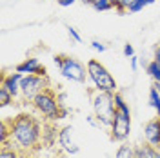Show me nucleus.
<instances>
[{
  "label": "nucleus",
  "mask_w": 160,
  "mask_h": 158,
  "mask_svg": "<svg viewBox=\"0 0 160 158\" xmlns=\"http://www.w3.org/2000/svg\"><path fill=\"white\" fill-rule=\"evenodd\" d=\"M42 122L29 113H20L15 118H9V140L8 144L13 146L20 153V156L33 155L40 149L42 142Z\"/></svg>",
  "instance_id": "f257e3e1"
},
{
  "label": "nucleus",
  "mask_w": 160,
  "mask_h": 158,
  "mask_svg": "<svg viewBox=\"0 0 160 158\" xmlns=\"http://www.w3.org/2000/svg\"><path fill=\"white\" fill-rule=\"evenodd\" d=\"M88 95L91 98V107L97 122H100V126H111L115 116V93L93 87L88 91Z\"/></svg>",
  "instance_id": "f03ea898"
},
{
  "label": "nucleus",
  "mask_w": 160,
  "mask_h": 158,
  "mask_svg": "<svg viewBox=\"0 0 160 158\" xmlns=\"http://www.w3.org/2000/svg\"><path fill=\"white\" fill-rule=\"evenodd\" d=\"M109 127V138L113 142H126L131 133V111L124 98L117 93H115V116Z\"/></svg>",
  "instance_id": "7ed1b4c3"
},
{
  "label": "nucleus",
  "mask_w": 160,
  "mask_h": 158,
  "mask_svg": "<svg viewBox=\"0 0 160 158\" xmlns=\"http://www.w3.org/2000/svg\"><path fill=\"white\" fill-rule=\"evenodd\" d=\"M33 107L37 109L40 115H44L48 120H58L66 116V109L62 107L57 93L49 86L44 91H40L38 95L33 98Z\"/></svg>",
  "instance_id": "20e7f679"
},
{
  "label": "nucleus",
  "mask_w": 160,
  "mask_h": 158,
  "mask_svg": "<svg viewBox=\"0 0 160 158\" xmlns=\"http://www.w3.org/2000/svg\"><path fill=\"white\" fill-rule=\"evenodd\" d=\"M86 67H88V75H89L91 82L95 84L97 89H100V91H109V93H115L117 91V80L113 78V75L108 71V67L104 64H100L98 60L91 58V60H88Z\"/></svg>",
  "instance_id": "39448f33"
},
{
  "label": "nucleus",
  "mask_w": 160,
  "mask_h": 158,
  "mask_svg": "<svg viewBox=\"0 0 160 158\" xmlns=\"http://www.w3.org/2000/svg\"><path fill=\"white\" fill-rule=\"evenodd\" d=\"M55 64L58 66L60 73L66 77V78L73 80V82H78V84H84L86 78L89 77L88 75V67L78 62L77 58H73L69 55H55Z\"/></svg>",
  "instance_id": "423d86ee"
},
{
  "label": "nucleus",
  "mask_w": 160,
  "mask_h": 158,
  "mask_svg": "<svg viewBox=\"0 0 160 158\" xmlns=\"http://www.w3.org/2000/svg\"><path fill=\"white\" fill-rule=\"evenodd\" d=\"M48 86H49V82H48L46 75H24L20 80V93H22L24 100L33 102V98Z\"/></svg>",
  "instance_id": "0eeeda50"
},
{
  "label": "nucleus",
  "mask_w": 160,
  "mask_h": 158,
  "mask_svg": "<svg viewBox=\"0 0 160 158\" xmlns=\"http://www.w3.org/2000/svg\"><path fill=\"white\" fill-rule=\"evenodd\" d=\"M73 131H75V129L71 127V126L62 127L58 131V144H60V147L64 149L66 153H69V155L78 153V144H77L75 138H73Z\"/></svg>",
  "instance_id": "6e6552de"
},
{
  "label": "nucleus",
  "mask_w": 160,
  "mask_h": 158,
  "mask_svg": "<svg viewBox=\"0 0 160 158\" xmlns=\"http://www.w3.org/2000/svg\"><path fill=\"white\" fill-rule=\"evenodd\" d=\"M144 138L151 146H160V118H151L146 126H144Z\"/></svg>",
  "instance_id": "1a4fd4ad"
},
{
  "label": "nucleus",
  "mask_w": 160,
  "mask_h": 158,
  "mask_svg": "<svg viewBox=\"0 0 160 158\" xmlns=\"http://www.w3.org/2000/svg\"><path fill=\"white\" fill-rule=\"evenodd\" d=\"M15 71H18L22 75H46V67L37 58H26L15 67Z\"/></svg>",
  "instance_id": "9d476101"
},
{
  "label": "nucleus",
  "mask_w": 160,
  "mask_h": 158,
  "mask_svg": "<svg viewBox=\"0 0 160 158\" xmlns=\"http://www.w3.org/2000/svg\"><path fill=\"white\" fill-rule=\"evenodd\" d=\"M22 73H9V75H2V87H6L8 91H9L13 96H17L20 93V80H22Z\"/></svg>",
  "instance_id": "9b49d317"
},
{
  "label": "nucleus",
  "mask_w": 160,
  "mask_h": 158,
  "mask_svg": "<svg viewBox=\"0 0 160 158\" xmlns=\"http://www.w3.org/2000/svg\"><path fill=\"white\" fill-rule=\"evenodd\" d=\"M135 155H137V158H155V146L144 142L135 147Z\"/></svg>",
  "instance_id": "f8f14e48"
},
{
  "label": "nucleus",
  "mask_w": 160,
  "mask_h": 158,
  "mask_svg": "<svg viewBox=\"0 0 160 158\" xmlns=\"http://www.w3.org/2000/svg\"><path fill=\"white\" fill-rule=\"evenodd\" d=\"M111 4H113V9L124 15V13H129V7L135 4V0H111Z\"/></svg>",
  "instance_id": "ddd939ff"
},
{
  "label": "nucleus",
  "mask_w": 160,
  "mask_h": 158,
  "mask_svg": "<svg viewBox=\"0 0 160 158\" xmlns=\"http://www.w3.org/2000/svg\"><path fill=\"white\" fill-rule=\"evenodd\" d=\"M117 158H137L135 147L129 146V144H122V146L117 149Z\"/></svg>",
  "instance_id": "4468645a"
},
{
  "label": "nucleus",
  "mask_w": 160,
  "mask_h": 158,
  "mask_svg": "<svg viewBox=\"0 0 160 158\" xmlns=\"http://www.w3.org/2000/svg\"><path fill=\"white\" fill-rule=\"evenodd\" d=\"M82 2H84V4H89V6H93L95 9H98V11L113 9L111 0H82Z\"/></svg>",
  "instance_id": "2eb2a0df"
},
{
  "label": "nucleus",
  "mask_w": 160,
  "mask_h": 158,
  "mask_svg": "<svg viewBox=\"0 0 160 158\" xmlns=\"http://www.w3.org/2000/svg\"><path fill=\"white\" fill-rule=\"evenodd\" d=\"M0 158H22V156H20V153L13 147V146H9V144H2Z\"/></svg>",
  "instance_id": "dca6fc26"
},
{
  "label": "nucleus",
  "mask_w": 160,
  "mask_h": 158,
  "mask_svg": "<svg viewBox=\"0 0 160 158\" xmlns=\"http://www.w3.org/2000/svg\"><path fill=\"white\" fill-rule=\"evenodd\" d=\"M146 71L153 77L155 82H158V80H160V64L157 62V60H151L149 64H148V67H146Z\"/></svg>",
  "instance_id": "f3484780"
},
{
  "label": "nucleus",
  "mask_w": 160,
  "mask_h": 158,
  "mask_svg": "<svg viewBox=\"0 0 160 158\" xmlns=\"http://www.w3.org/2000/svg\"><path fill=\"white\" fill-rule=\"evenodd\" d=\"M13 98H15V96L11 95L9 91H8L6 87H2V86H0V106H2V107L9 106L11 102H13Z\"/></svg>",
  "instance_id": "a211bd4d"
},
{
  "label": "nucleus",
  "mask_w": 160,
  "mask_h": 158,
  "mask_svg": "<svg viewBox=\"0 0 160 158\" xmlns=\"http://www.w3.org/2000/svg\"><path fill=\"white\" fill-rule=\"evenodd\" d=\"M155 0H135V4L129 7V13H137V11H140L142 7H146L148 4H153Z\"/></svg>",
  "instance_id": "6ab92c4d"
},
{
  "label": "nucleus",
  "mask_w": 160,
  "mask_h": 158,
  "mask_svg": "<svg viewBox=\"0 0 160 158\" xmlns=\"http://www.w3.org/2000/svg\"><path fill=\"white\" fill-rule=\"evenodd\" d=\"M124 55H126V57H133V46L126 44V47H124Z\"/></svg>",
  "instance_id": "aec40b11"
},
{
  "label": "nucleus",
  "mask_w": 160,
  "mask_h": 158,
  "mask_svg": "<svg viewBox=\"0 0 160 158\" xmlns=\"http://www.w3.org/2000/svg\"><path fill=\"white\" fill-rule=\"evenodd\" d=\"M93 44V49H97V51H106V46H102L100 42H91Z\"/></svg>",
  "instance_id": "412c9836"
},
{
  "label": "nucleus",
  "mask_w": 160,
  "mask_h": 158,
  "mask_svg": "<svg viewBox=\"0 0 160 158\" xmlns=\"http://www.w3.org/2000/svg\"><path fill=\"white\" fill-rule=\"evenodd\" d=\"M68 29H69V35H71V37H73V38L77 40V42H80V37H78V33H77V31L73 29L71 26H69V27H68Z\"/></svg>",
  "instance_id": "4be33fe9"
},
{
  "label": "nucleus",
  "mask_w": 160,
  "mask_h": 158,
  "mask_svg": "<svg viewBox=\"0 0 160 158\" xmlns=\"http://www.w3.org/2000/svg\"><path fill=\"white\" fill-rule=\"evenodd\" d=\"M153 60H157V62L160 64V44L155 47V57H153Z\"/></svg>",
  "instance_id": "5701e85b"
},
{
  "label": "nucleus",
  "mask_w": 160,
  "mask_h": 158,
  "mask_svg": "<svg viewBox=\"0 0 160 158\" xmlns=\"http://www.w3.org/2000/svg\"><path fill=\"white\" fill-rule=\"evenodd\" d=\"M57 2H58L60 6H69V4H73V2H75V0H57Z\"/></svg>",
  "instance_id": "b1692460"
},
{
  "label": "nucleus",
  "mask_w": 160,
  "mask_h": 158,
  "mask_svg": "<svg viewBox=\"0 0 160 158\" xmlns=\"http://www.w3.org/2000/svg\"><path fill=\"white\" fill-rule=\"evenodd\" d=\"M155 158H160V146L155 147Z\"/></svg>",
  "instance_id": "393cba45"
},
{
  "label": "nucleus",
  "mask_w": 160,
  "mask_h": 158,
  "mask_svg": "<svg viewBox=\"0 0 160 158\" xmlns=\"http://www.w3.org/2000/svg\"><path fill=\"white\" fill-rule=\"evenodd\" d=\"M22 158H42V156H37V155L33 153V155H28V156H22Z\"/></svg>",
  "instance_id": "a878e982"
}]
</instances>
